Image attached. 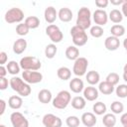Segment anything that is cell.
<instances>
[{
  "instance_id": "obj_1",
  "label": "cell",
  "mask_w": 127,
  "mask_h": 127,
  "mask_svg": "<svg viewBox=\"0 0 127 127\" xmlns=\"http://www.w3.org/2000/svg\"><path fill=\"white\" fill-rule=\"evenodd\" d=\"M10 86L11 88L16 91L20 96H29L32 92V88L29 83L24 81L22 78L18 76H13L10 79Z\"/></svg>"
},
{
  "instance_id": "obj_2",
  "label": "cell",
  "mask_w": 127,
  "mask_h": 127,
  "mask_svg": "<svg viewBox=\"0 0 127 127\" xmlns=\"http://www.w3.org/2000/svg\"><path fill=\"white\" fill-rule=\"evenodd\" d=\"M75 24L83 30H87L91 27V12L87 7H81L78 10Z\"/></svg>"
},
{
  "instance_id": "obj_3",
  "label": "cell",
  "mask_w": 127,
  "mask_h": 127,
  "mask_svg": "<svg viewBox=\"0 0 127 127\" xmlns=\"http://www.w3.org/2000/svg\"><path fill=\"white\" fill-rule=\"evenodd\" d=\"M69 33H70V36L72 39V43L75 47H82L87 43L88 38H87V34H86L85 30H83L75 25V26L71 27Z\"/></svg>"
},
{
  "instance_id": "obj_4",
  "label": "cell",
  "mask_w": 127,
  "mask_h": 127,
  "mask_svg": "<svg viewBox=\"0 0 127 127\" xmlns=\"http://www.w3.org/2000/svg\"><path fill=\"white\" fill-rule=\"evenodd\" d=\"M70 101H71L70 92L67 90H61L53 99L52 103H53V106L57 109H64L67 107Z\"/></svg>"
},
{
  "instance_id": "obj_5",
  "label": "cell",
  "mask_w": 127,
  "mask_h": 127,
  "mask_svg": "<svg viewBox=\"0 0 127 127\" xmlns=\"http://www.w3.org/2000/svg\"><path fill=\"white\" fill-rule=\"evenodd\" d=\"M20 66L23 70H36L38 71L42 67L41 61L33 56H27L20 60Z\"/></svg>"
},
{
  "instance_id": "obj_6",
  "label": "cell",
  "mask_w": 127,
  "mask_h": 127,
  "mask_svg": "<svg viewBox=\"0 0 127 127\" xmlns=\"http://www.w3.org/2000/svg\"><path fill=\"white\" fill-rule=\"evenodd\" d=\"M4 19L8 24H14V23L20 24L24 19V12L20 8H17V7L10 8L5 13Z\"/></svg>"
},
{
  "instance_id": "obj_7",
  "label": "cell",
  "mask_w": 127,
  "mask_h": 127,
  "mask_svg": "<svg viewBox=\"0 0 127 127\" xmlns=\"http://www.w3.org/2000/svg\"><path fill=\"white\" fill-rule=\"evenodd\" d=\"M46 34H47V36L50 38V40L53 42V44H57V43L62 42V40H63V38H64L63 32H62L61 29H60L57 25H55V24L49 25V26L46 28Z\"/></svg>"
},
{
  "instance_id": "obj_8",
  "label": "cell",
  "mask_w": 127,
  "mask_h": 127,
  "mask_svg": "<svg viewBox=\"0 0 127 127\" xmlns=\"http://www.w3.org/2000/svg\"><path fill=\"white\" fill-rule=\"evenodd\" d=\"M87 66H88V61L83 57H79L77 60L74 61L72 66V72L76 76H82L86 73Z\"/></svg>"
},
{
  "instance_id": "obj_9",
  "label": "cell",
  "mask_w": 127,
  "mask_h": 127,
  "mask_svg": "<svg viewBox=\"0 0 127 127\" xmlns=\"http://www.w3.org/2000/svg\"><path fill=\"white\" fill-rule=\"evenodd\" d=\"M22 77L24 81H26L29 84L40 83L43 80V74L40 71L36 70H24L22 72Z\"/></svg>"
},
{
  "instance_id": "obj_10",
  "label": "cell",
  "mask_w": 127,
  "mask_h": 127,
  "mask_svg": "<svg viewBox=\"0 0 127 127\" xmlns=\"http://www.w3.org/2000/svg\"><path fill=\"white\" fill-rule=\"evenodd\" d=\"M10 121L13 127H29L28 119L19 111H15L10 115Z\"/></svg>"
},
{
  "instance_id": "obj_11",
  "label": "cell",
  "mask_w": 127,
  "mask_h": 127,
  "mask_svg": "<svg viewBox=\"0 0 127 127\" xmlns=\"http://www.w3.org/2000/svg\"><path fill=\"white\" fill-rule=\"evenodd\" d=\"M42 123L45 127H62L63 122L62 119L59 116H56L55 114L48 113L43 116Z\"/></svg>"
},
{
  "instance_id": "obj_12",
  "label": "cell",
  "mask_w": 127,
  "mask_h": 127,
  "mask_svg": "<svg viewBox=\"0 0 127 127\" xmlns=\"http://www.w3.org/2000/svg\"><path fill=\"white\" fill-rule=\"evenodd\" d=\"M93 21L94 23L97 25V26H104L107 24L108 22V14L106 13L105 10L103 9H96L94 12H93Z\"/></svg>"
},
{
  "instance_id": "obj_13",
  "label": "cell",
  "mask_w": 127,
  "mask_h": 127,
  "mask_svg": "<svg viewBox=\"0 0 127 127\" xmlns=\"http://www.w3.org/2000/svg\"><path fill=\"white\" fill-rule=\"evenodd\" d=\"M80 120L82 122V124L85 126V127H93L96 122H97V119H96V116L94 113L92 112H84L81 117H80Z\"/></svg>"
},
{
  "instance_id": "obj_14",
  "label": "cell",
  "mask_w": 127,
  "mask_h": 127,
  "mask_svg": "<svg viewBox=\"0 0 127 127\" xmlns=\"http://www.w3.org/2000/svg\"><path fill=\"white\" fill-rule=\"evenodd\" d=\"M104 47L106 48V50L113 52L116 51L119 47H120V41L119 38H116L114 36H109L105 39L104 41Z\"/></svg>"
},
{
  "instance_id": "obj_15",
  "label": "cell",
  "mask_w": 127,
  "mask_h": 127,
  "mask_svg": "<svg viewBox=\"0 0 127 127\" xmlns=\"http://www.w3.org/2000/svg\"><path fill=\"white\" fill-rule=\"evenodd\" d=\"M98 89L94 87L93 85H89L87 87H84L83 89V97L87 101H94L98 98Z\"/></svg>"
},
{
  "instance_id": "obj_16",
  "label": "cell",
  "mask_w": 127,
  "mask_h": 127,
  "mask_svg": "<svg viewBox=\"0 0 127 127\" xmlns=\"http://www.w3.org/2000/svg\"><path fill=\"white\" fill-rule=\"evenodd\" d=\"M44 17H45L46 22L49 23L50 25H52L58 18V12H57L56 8L53 6L47 7L45 9V12H44Z\"/></svg>"
},
{
  "instance_id": "obj_17",
  "label": "cell",
  "mask_w": 127,
  "mask_h": 127,
  "mask_svg": "<svg viewBox=\"0 0 127 127\" xmlns=\"http://www.w3.org/2000/svg\"><path fill=\"white\" fill-rule=\"evenodd\" d=\"M69 89L73 93H80L84 89V83L79 77H74L69 81Z\"/></svg>"
},
{
  "instance_id": "obj_18",
  "label": "cell",
  "mask_w": 127,
  "mask_h": 127,
  "mask_svg": "<svg viewBox=\"0 0 127 127\" xmlns=\"http://www.w3.org/2000/svg\"><path fill=\"white\" fill-rule=\"evenodd\" d=\"M27 45L28 44H27V41L25 39H23V38L17 39L13 44V52L16 55H21L26 51Z\"/></svg>"
},
{
  "instance_id": "obj_19",
  "label": "cell",
  "mask_w": 127,
  "mask_h": 127,
  "mask_svg": "<svg viewBox=\"0 0 127 127\" xmlns=\"http://www.w3.org/2000/svg\"><path fill=\"white\" fill-rule=\"evenodd\" d=\"M38 100L44 104H47V103H50L51 101H53V94H52L51 90H49L47 88L41 89L38 93Z\"/></svg>"
},
{
  "instance_id": "obj_20",
  "label": "cell",
  "mask_w": 127,
  "mask_h": 127,
  "mask_svg": "<svg viewBox=\"0 0 127 127\" xmlns=\"http://www.w3.org/2000/svg\"><path fill=\"white\" fill-rule=\"evenodd\" d=\"M58 18L62 21V22H64V23H67L69 21H71L72 19V12L69 8L67 7H64V8H61L60 11L58 12Z\"/></svg>"
},
{
  "instance_id": "obj_21",
  "label": "cell",
  "mask_w": 127,
  "mask_h": 127,
  "mask_svg": "<svg viewBox=\"0 0 127 127\" xmlns=\"http://www.w3.org/2000/svg\"><path fill=\"white\" fill-rule=\"evenodd\" d=\"M8 105L12 109H15V110L20 109L23 105V99L19 95H12L8 99Z\"/></svg>"
},
{
  "instance_id": "obj_22",
  "label": "cell",
  "mask_w": 127,
  "mask_h": 127,
  "mask_svg": "<svg viewBox=\"0 0 127 127\" xmlns=\"http://www.w3.org/2000/svg\"><path fill=\"white\" fill-rule=\"evenodd\" d=\"M65 57L69 61H75L79 58V50L75 46H68L65 50Z\"/></svg>"
},
{
  "instance_id": "obj_23",
  "label": "cell",
  "mask_w": 127,
  "mask_h": 127,
  "mask_svg": "<svg viewBox=\"0 0 127 127\" xmlns=\"http://www.w3.org/2000/svg\"><path fill=\"white\" fill-rule=\"evenodd\" d=\"M70 104H71L72 108H74L76 110H82L86 105V99L83 96H74L71 99Z\"/></svg>"
},
{
  "instance_id": "obj_24",
  "label": "cell",
  "mask_w": 127,
  "mask_h": 127,
  "mask_svg": "<svg viewBox=\"0 0 127 127\" xmlns=\"http://www.w3.org/2000/svg\"><path fill=\"white\" fill-rule=\"evenodd\" d=\"M114 90H115L114 85H112L111 83L107 82L106 80L99 82V85H98V91H100L102 94L109 95V94H111Z\"/></svg>"
},
{
  "instance_id": "obj_25",
  "label": "cell",
  "mask_w": 127,
  "mask_h": 127,
  "mask_svg": "<svg viewBox=\"0 0 127 127\" xmlns=\"http://www.w3.org/2000/svg\"><path fill=\"white\" fill-rule=\"evenodd\" d=\"M85 79L90 85H95V84L99 83L100 75H99V73L97 71L90 70V71H87V73L85 74Z\"/></svg>"
},
{
  "instance_id": "obj_26",
  "label": "cell",
  "mask_w": 127,
  "mask_h": 127,
  "mask_svg": "<svg viewBox=\"0 0 127 127\" xmlns=\"http://www.w3.org/2000/svg\"><path fill=\"white\" fill-rule=\"evenodd\" d=\"M116 117L113 113H105L102 118V124L105 127H114L116 125Z\"/></svg>"
},
{
  "instance_id": "obj_27",
  "label": "cell",
  "mask_w": 127,
  "mask_h": 127,
  "mask_svg": "<svg viewBox=\"0 0 127 127\" xmlns=\"http://www.w3.org/2000/svg\"><path fill=\"white\" fill-rule=\"evenodd\" d=\"M57 75L62 80H68L71 76V70L66 66H61L57 70Z\"/></svg>"
},
{
  "instance_id": "obj_28",
  "label": "cell",
  "mask_w": 127,
  "mask_h": 127,
  "mask_svg": "<svg viewBox=\"0 0 127 127\" xmlns=\"http://www.w3.org/2000/svg\"><path fill=\"white\" fill-rule=\"evenodd\" d=\"M108 18H109V20L111 22H113L115 24H119L123 20V15H122L121 11H119L118 9H113V10H111L109 12Z\"/></svg>"
},
{
  "instance_id": "obj_29",
  "label": "cell",
  "mask_w": 127,
  "mask_h": 127,
  "mask_svg": "<svg viewBox=\"0 0 127 127\" xmlns=\"http://www.w3.org/2000/svg\"><path fill=\"white\" fill-rule=\"evenodd\" d=\"M7 70H8V73L12 74V75H16L20 72V69H21V66H20V64L17 63L16 61H10L8 62L7 65Z\"/></svg>"
},
{
  "instance_id": "obj_30",
  "label": "cell",
  "mask_w": 127,
  "mask_h": 127,
  "mask_svg": "<svg viewBox=\"0 0 127 127\" xmlns=\"http://www.w3.org/2000/svg\"><path fill=\"white\" fill-rule=\"evenodd\" d=\"M28 28L31 30L33 29H37L39 26H40V19L37 17V16H29L25 19V22H24Z\"/></svg>"
},
{
  "instance_id": "obj_31",
  "label": "cell",
  "mask_w": 127,
  "mask_h": 127,
  "mask_svg": "<svg viewBox=\"0 0 127 127\" xmlns=\"http://www.w3.org/2000/svg\"><path fill=\"white\" fill-rule=\"evenodd\" d=\"M111 36H114L116 38H120L125 34V27L120 24H115L110 29Z\"/></svg>"
},
{
  "instance_id": "obj_32",
  "label": "cell",
  "mask_w": 127,
  "mask_h": 127,
  "mask_svg": "<svg viewBox=\"0 0 127 127\" xmlns=\"http://www.w3.org/2000/svg\"><path fill=\"white\" fill-rule=\"evenodd\" d=\"M57 52H58V48L55 44H49L46 46L45 48V56L47 59H54L55 56L57 55Z\"/></svg>"
},
{
  "instance_id": "obj_33",
  "label": "cell",
  "mask_w": 127,
  "mask_h": 127,
  "mask_svg": "<svg viewBox=\"0 0 127 127\" xmlns=\"http://www.w3.org/2000/svg\"><path fill=\"white\" fill-rule=\"evenodd\" d=\"M92 110H93L94 114H96V115H103V114L106 113L107 107H106L105 103H103L101 101H97V102H95L93 104Z\"/></svg>"
},
{
  "instance_id": "obj_34",
  "label": "cell",
  "mask_w": 127,
  "mask_h": 127,
  "mask_svg": "<svg viewBox=\"0 0 127 127\" xmlns=\"http://www.w3.org/2000/svg\"><path fill=\"white\" fill-rule=\"evenodd\" d=\"M110 110L113 114H120L124 110V105L122 102L115 100L110 104Z\"/></svg>"
},
{
  "instance_id": "obj_35",
  "label": "cell",
  "mask_w": 127,
  "mask_h": 127,
  "mask_svg": "<svg viewBox=\"0 0 127 127\" xmlns=\"http://www.w3.org/2000/svg\"><path fill=\"white\" fill-rule=\"evenodd\" d=\"M89 33L90 35L93 37V38H100L104 31H103V28L101 26H97V25H94L92 27H90V30H89Z\"/></svg>"
},
{
  "instance_id": "obj_36",
  "label": "cell",
  "mask_w": 127,
  "mask_h": 127,
  "mask_svg": "<svg viewBox=\"0 0 127 127\" xmlns=\"http://www.w3.org/2000/svg\"><path fill=\"white\" fill-rule=\"evenodd\" d=\"M79 123H80V120L75 115L68 116L65 119V124H66L67 127H78L79 126Z\"/></svg>"
},
{
  "instance_id": "obj_37",
  "label": "cell",
  "mask_w": 127,
  "mask_h": 127,
  "mask_svg": "<svg viewBox=\"0 0 127 127\" xmlns=\"http://www.w3.org/2000/svg\"><path fill=\"white\" fill-rule=\"evenodd\" d=\"M115 93L119 98L127 97V84H119L115 88Z\"/></svg>"
},
{
  "instance_id": "obj_38",
  "label": "cell",
  "mask_w": 127,
  "mask_h": 127,
  "mask_svg": "<svg viewBox=\"0 0 127 127\" xmlns=\"http://www.w3.org/2000/svg\"><path fill=\"white\" fill-rule=\"evenodd\" d=\"M30 29L28 28V26L25 23H20L16 26V34L19 36H26L28 35Z\"/></svg>"
},
{
  "instance_id": "obj_39",
  "label": "cell",
  "mask_w": 127,
  "mask_h": 127,
  "mask_svg": "<svg viewBox=\"0 0 127 127\" xmlns=\"http://www.w3.org/2000/svg\"><path fill=\"white\" fill-rule=\"evenodd\" d=\"M105 80L115 86V85L118 84V82H119V74L116 73V72H110V73L107 74Z\"/></svg>"
},
{
  "instance_id": "obj_40",
  "label": "cell",
  "mask_w": 127,
  "mask_h": 127,
  "mask_svg": "<svg viewBox=\"0 0 127 127\" xmlns=\"http://www.w3.org/2000/svg\"><path fill=\"white\" fill-rule=\"evenodd\" d=\"M109 4L108 0H95V5L97 8H106Z\"/></svg>"
},
{
  "instance_id": "obj_41",
  "label": "cell",
  "mask_w": 127,
  "mask_h": 127,
  "mask_svg": "<svg viewBox=\"0 0 127 127\" xmlns=\"http://www.w3.org/2000/svg\"><path fill=\"white\" fill-rule=\"evenodd\" d=\"M8 84H10V81H8L6 77H0V89L1 90H5L8 87Z\"/></svg>"
},
{
  "instance_id": "obj_42",
  "label": "cell",
  "mask_w": 127,
  "mask_h": 127,
  "mask_svg": "<svg viewBox=\"0 0 127 127\" xmlns=\"http://www.w3.org/2000/svg\"><path fill=\"white\" fill-rule=\"evenodd\" d=\"M7 60H8V56L5 52H1L0 53V64L1 65H4L6 63H7Z\"/></svg>"
},
{
  "instance_id": "obj_43",
  "label": "cell",
  "mask_w": 127,
  "mask_h": 127,
  "mask_svg": "<svg viewBox=\"0 0 127 127\" xmlns=\"http://www.w3.org/2000/svg\"><path fill=\"white\" fill-rule=\"evenodd\" d=\"M121 13H122L123 17L127 18V0H124V3L121 6Z\"/></svg>"
},
{
  "instance_id": "obj_44",
  "label": "cell",
  "mask_w": 127,
  "mask_h": 127,
  "mask_svg": "<svg viewBox=\"0 0 127 127\" xmlns=\"http://www.w3.org/2000/svg\"><path fill=\"white\" fill-rule=\"evenodd\" d=\"M120 122H121V124H122L123 126L127 127V112H125V113H123V114L121 115V117H120Z\"/></svg>"
},
{
  "instance_id": "obj_45",
  "label": "cell",
  "mask_w": 127,
  "mask_h": 127,
  "mask_svg": "<svg viewBox=\"0 0 127 127\" xmlns=\"http://www.w3.org/2000/svg\"><path fill=\"white\" fill-rule=\"evenodd\" d=\"M0 105H1V109H0V115H3L6 109V101L4 99H0Z\"/></svg>"
},
{
  "instance_id": "obj_46",
  "label": "cell",
  "mask_w": 127,
  "mask_h": 127,
  "mask_svg": "<svg viewBox=\"0 0 127 127\" xmlns=\"http://www.w3.org/2000/svg\"><path fill=\"white\" fill-rule=\"evenodd\" d=\"M7 73H8L7 67H5L4 65H0V77H5Z\"/></svg>"
},
{
  "instance_id": "obj_47",
  "label": "cell",
  "mask_w": 127,
  "mask_h": 127,
  "mask_svg": "<svg viewBox=\"0 0 127 127\" xmlns=\"http://www.w3.org/2000/svg\"><path fill=\"white\" fill-rule=\"evenodd\" d=\"M110 3L112 5H114V6H118V5H121L122 6V4L124 3V0H111Z\"/></svg>"
},
{
  "instance_id": "obj_48",
  "label": "cell",
  "mask_w": 127,
  "mask_h": 127,
  "mask_svg": "<svg viewBox=\"0 0 127 127\" xmlns=\"http://www.w3.org/2000/svg\"><path fill=\"white\" fill-rule=\"evenodd\" d=\"M123 47H124V49H125V51L127 53V38L124 39V41H123Z\"/></svg>"
},
{
  "instance_id": "obj_49",
  "label": "cell",
  "mask_w": 127,
  "mask_h": 127,
  "mask_svg": "<svg viewBox=\"0 0 127 127\" xmlns=\"http://www.w3.org/2000/svg\"><path fill=\"white\" fill-rule=\"evenodd\" d=\"M123 79L125 82H127V71H123V75H122Z\"/></svg>"
},
{
  "instance_id": "obj_50",
  "label": "cell",
  "mask_w": 127,
  "mask_h": 127,
  "mask_svg": "<svg viewBox=\"0 0 127 127\" xmlns=\"http://www.w3.org/2000/svg\"><path fill=\"white\" fill-rule=\"evenodd\" d=\"M123 71H127V64L124 65V67H123Z\"/></svg>"
},
{
  "instance_id": "obj_51",
  "label": "cell",
  "mask_w": 127,
  "mask_h": 127,
  "mask_svg": "<svg viewBox=\"0 0 127 127\" xmlns=\"http://www.w3.org/2000/svg\"><path fill=\"white\" fill-rule=\"evenodd\" d=\"M0 127H6V126H5L4 124H1V125H0Z\"/></svg>"
},
{
  "instance_id": "obj_52",
  "label": "cell",
  "mask_w": 127,
  "mask_h": 127,
  "mask_svg": "<svg viewBox=\"0 0 127 127\" xmlns=\"http://www.w3.org/2000/svg\"><path fill=\"white\" fill-rule=\"evenodd\" d=\"M123 127H125V126H123Z\"/></svg>"
}]
</instances>
